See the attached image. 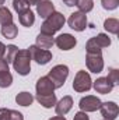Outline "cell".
<instances>
[{"mask_svg":"<svg viewBox=\"0 0 119 120\" xmlns=\"http://www.w3.org/2000/svg\"><path fill=\"white\" fill-rule=\"evenodd\" d=\"M76 43H77L76 38L70 34H62L55 39V45L62 50H70L76 46Z\"/></svg>","mask_w":119,"mask_h":120,"instance_id":"cell-11","label":"cell"},{"mask_svg":"<svg viewBox=\"0 0 119 120\" xmlns=\"http://www.w3.org/2000/svg\"><path fill=\"white\" fill-rule=\"evenodd\" d=\"M66 18L64 15L59 11H53L48 18H45V21L41 25V34H46V35H55L58 31L64 25Z\"/></svg>","mask_w":119,"mask_h":120,"instance_id":"cell-1","label":"cell"},{"mask_svg":"<svg viewBox=\"0 0 119 120\" xmlns=\"http://www.w3.org/2000/svg\"><path fill=\"white\" fill-rule=\"evenodd\" d=\"M18 20H20V24H21V25H24V27H31V25L35 22V15H34V13L28 8V10H25V11H23V13L18 14Z\"/></svg>","mask_w":119,"mask_h":120,"instance_id":"cell-18","label":"cell"},{"mask_svg":"<svg viewBox=\"0 0 119 120\" xmlns=\"http://www.w3.org/2000/svg\"><path fill=\"white\" fill-rule=\"evenodd\" d=\"M17 52H18V48L16 46V45H8V46H6V57L4 60L7 61V63H13V60L16 57V55H17Z\"/></svg>","mask_w":119,"mask_h":120,"instance_id":"cell-24","label":"cell"},{"mask_svg":"<svg viewBox=\"0 0 119 120\" xmlns=\"http://www.w3.org/2000/svg\"><path fill=\"white\" fill-rule=\"evenodd\" d=\"M49 120H66V117H63V116H55V117H52V119Z\"/></svg>","mask_w":119,"mask_h":120,"instance_id":"cell-36","label":"cell"},{"mask_svg":"<svg viewBox=\"0 0 119 120\" xmlns=\"http://www.w3.org/2000/svg\"><path fill=\"white\" fill-rule=\"evenodd\" d=\"M4 1H6V0H0V6H1V4H4Z\"/></svg>","mask_w":119,"mask_h":120,"instance_id":"cell-37","label":"cell"},{"mask_svg":"<svg viewBox=\"0 0 119 120\" xmlns=\"http://www.w3.org/2000/svg\"><path fill=\"white\" fill-rule=\"evenodd\" d=\"M4 53H6V45L3 42H0V59L4 56Z\"/></svg>","mask_w":119,"mask_h":120,"instance_id":"cell-34","label":"cell"},{"mask_svg":"<svg viewBox=\"0 0 119 120\" xmlns=\"http://www.w3.org/2000/svg\"><path fill=\"white\" fill-rule=\"evenodd\" d=\"M10 119V109H0V120H8Z\"/></svg>","mask_w":119,"mask_h":120,"instance_id":"cell-31","label":"cell"},{"mask_svg":"<svg viewBox=\"0 0 119 120\" xmlns=\"http://www.w3.org/2000/svg\"><path fill=\"white\" fill-rule=\"evenodd\" d=\"M35 90H36V95H51L55 91V85L48 77H41L36 81Z\"/></svg>","mask_w":119,"mask_h":120,"instance_id":"cell-12","label":"cell"},{"mask_svg":"<svg viewBox=\"0 0 119 120\" xmlns=\"http://www.w3.org/2000/svg\"><path fill=\"white\" fill-rule=\"evenodd\" d=\"M107 78H108V80L112 82V85L115 87V85L119 82V70H116V68H111Z\"/></svg>","mask_w":119,"mask_h":120,"instance_id":"cell-27","label":"cell"},{"mask_svg":"<svg viewBox=\"0 0 119 120\" xmlns=\"http://www.w3.org/2000/svg\"><path fill=\"white\" fill-rule=\"evenodd\" d=\"M53 11H55V7H53V3L51 0H42L41 3L36 4V13L42 18H48Z\"/></svg>","mask_w":119,"mask_h":120,"instance_id":"cell-15","label":"cell"},{"mask_svg":"<svg viewBox=\"0 0 119 120\" xmlns=\"http://www.w3.org/2000/svg\"><path fill=\"white\" fill-rule=\"evenodd\" d=\"M101 4L105 10H115L119 4V0H101Z\"/></svg>","mask_w":119,"mask_h":120,"instance_id":"cell-28","label":"cell"},{"mask_svg":"<svg viewBox=\"0 0 119 120\" xmlns=\"http://www.w3.org/2000/svg\"><path fill=\"white\" fill-rule=\"evenodd\" d=\"M71 106H73V98L69 96V95L63 96L59 102H56V105H55L56 115H58V116H64L67 112H70Z\"/></svg>","mask_w":119,"mask_h":120,"instance_id":"cell-13","label":"cell"},{"mask_svg":"<svg viewBox=\"0 0 119 120\" xmlns=\"http://www.w3.org/2000/svg\"><path fill=\"white\" fill-rule=\"evenodd\" d=\"M101 116L105 120H115L119 115V108L115 102H104L99 106Z\"/></svg>","mask_w":119,"mask_h":120,"instance_id":"cell-10","label":"cell"},{"mask_svg":"<svg viewBox=\"0 0 119 120\" xmlns=\"http://www.w3.org/2000/svg\"><path fill=\"white\" fill-rule=\"evenodd\" d=\"M104 120H105V119H104Z\"/></svg>","mask_w":119,"mask_h":120,"instance_id":"cell-38","label":"cell"},{"mask_svg":"<svg viewBox=\"0 0 119 120\" xmlns=\"http://www.w3.org/2000/svg\"><path fill=\"white\" fill-rule=\"evenodd\" d=\"M1 35L4 36V38H7V39H14L16 36H17V34H18V28H17V25L16 24H7V25H1Z\"/></svg>","mask_w":119,"mask_h":120,"instance_id":"cell-19","label":"cell"},{"mask_svg":"<svg viewBox=\"0 0 119 120\" xmlns=\"http://www.w3.org/2000/svg\"><path fill=\"white\" fill-rule=\"evenodd\" d=\"M91 87H92V81H91V77L88 73L84 70L77 71V74L73 80V90L76 92H87L91 90Z\"/></svg>","mask_w":119,"mask_h":120,"instance_id":"cell-4","label":"cell"},{"mask_svg":"<svg viewBox=\"0 0 119 120\" xmlns=\"http://www.w3.org/2000/svg\"><path fill=\"white\" fill-rule=\"evenodd\" d=\"M101 101H99V98H97V96H94V95H87V96H84V98H81L80 99V102H79V106H80V109H81V112H95V110H98L99 109V106H101Z\"/></svg>","mask_w":119,"mask_h":120,"instance_id":"cell-9","label":"cell"},{"mask_svg":"<svg viewBox=\"0 0 119 120\" xmlns=\"http://www.w3.org/2000/svg\"><path fill=\"white\" fill-rule=\"evenodd\" d=\"M87 67L91 73H101L104 68V60H102V53L101 52H87V57H86Z\"/></svg>","mask_w":119,"mask_h":120,"instance_id":"cell-6","label":"cell"},{"mask_svg":"<svg viewBox=\"0 0 119 120\" xmlns=\"http://www.w3.org/2000/svg\"><path fill=\"white\" fill-rule=\"evenodd\" d=\"M76 1H77V0H63V3H64L67 7H73V6H76Z\"/></svg>","mask_w":119,"mask_h":120,"instance_id":"cell-33","label":"cell"},{"mask_svg":"<svg viewBox=\"0 0 119 120\" xmlns=\"http://www.w3.org/2000/svg\"><path fill=\"white\" fill-rule=\"evenodd\" d=\"M73 120H90V119H88V116H87L86 112H81V110H80V112H77V113L74 115V119Z\"/></svg>","mask_w":119,"mask_h":120,"instance_id":"cell-32","label":"cell"},{"mask_svg":"<svg viewBox=\"0 0 119 120\" xmlns=\"http://www.w3.org/2000/svg\"><path fill=\"white\" fill-rule=\"evenodd\" d=\"M67 24L74 31H79V32L84 31L87 28V15H86V13L76 11V13L70 14V17L67 20Z\"/></svg>","mask_w":119,"mask_h":120,"instance_id":"cell-8","label":"cell"},{"mask_svg":"<svg viewBox=\"0 0 119 120\" xmlns=\"http://www.w3.org/2000/svg\"><path fill=\"white\" fill-rule=\"evenodd\" d=\"M104 28L108 31L109 34L116 35L119 32V21L116 18H107V20L104 21Z\"/></svg>","mask_w":119,"mask_h":120,"instance_id":"cell-21","label":"cell"},{"mask_svg":"<svg viewBox=\"0 0 119 120\" xmlns=\"http://www.w3.org/2000/svg\"><path fill=\"white\" fill-rule=\"evenodd\" d=\"M111 45V39L107 34H98L97 36L91 38L87 45H86V50L87 52H102L104 48H108Z\"/></svg>","mask_w":119,"mask_h":120,"instance_id":"cell-5","label":"cell"},{"mask_svg":"<svg viewBox=\"0 0 119 120\" xmlns=\"http://www.w3.org/2000/svg\"><path fill=\"white\" fill-rule=\"evenodd\" d=\"M92 87H94V90L97 91L98 94H102V95L109 94V92L112 91V88H114L112 82H111L107 77H99V78H97V80L94 81Z\"/></svg>","mask_w":119,"mask_h":120,"instance_id":"cell-14","label":"cell"},{"mask_svg":"<svg viewBox=\"0 0 119 120\" xmlns=\"http://www.w3.org/2000/svg\"><path fill=\"white\" fill-rule=\"evenodd\" d=\"M13 22V15L11 11L7 7H0V24L1 25H7Z\"/></svg>","mask_w":119,"mask_h":120,"instance_id":"cell-22","label":"cell"},{"mask_svg":"<svg viewBox=\"0 0 119 120\" xmlns=\"http://www.w3.org/2000/svg\"><path fill=\"white\" fill-rule=\"evenodd\" d=\"M13 7L20 14V13H23V11L30 8V3L27 0H13Z\"/></svg>","mask_w":119,"mask_h":120,"instance_id":"cell-25","label":"cell"},{"mask_svg":"<svg viewBox=\"0 0 119 120\" xmlns=\"http://www.w3.org/2000/svg\"><path fill=\"white\" fill-rule=\"evenodd\" d=\"M16 102H17L18 105H21V106H30L31 103L34 102V96H32V94L24 91V92L17 94V96H16Z\"/></svg>","mask_w":119,"mask_h":120,"instance_id":"cell-20","label":"cell"},{"mask_svg":"<svg viewBox=\"0 0 119 120\" xmlns=\"http://www.w3.org/2000/svg\"><path fill=\"white\" fill-rule=\"evenodd\" d=\"M67 75H69V67L64 66V64H58L49 71V74L46 77L52 81V84L55 85V90H56V88H62L63 87Z\"/></svg>","mask_w":119,"mask_h":120,"instance_id":"cell-3","label":"cell"},{"mask_svg":"<svg viewBox=\"0 0 119 120\" xmlns=\"http://www.w3.org/2000/svg\"><path fill=\"white\" fill-rule=\"evenodd\" d=\"M7 73H10V70H8V63L1 57V59H0V75L7 74Z\"/></svg>","mask_w":119,"mask_h":120,"instance_id":"cell-29","label":"cell"},{"mask_svg":"<svg viewBox=\"0 0 119 120\" xmlns=\"http://www.w3.org/2000/svg\"><path fill=\"white\" fill-rule=\"evenodd\" d=\"M76 6L79 7V11H81V13H88V11L92 10L94 3H92V0H77V1H76Z\"/></svg>","mask_w":119,"mask_h":120,"instance_id":"cell-23","label":"cell"},{"mask_svg":"<svg viewBox=\"0 0 119 120\" xmlns=\"http://www.w3.org/2000/svg\"><path fill=\"white\" fill-rule=\"evenodd\" d=\"M36 101L39 102V105H42L44 108L49 109V108L56 105V95L55 94H51V95H36Z\"/></svg>","mask_w":119,"mask_h":120,"instance_id":"cell-17","label":"cell"},{"mask_svg":"<svg viewBox=\"0 0 119 120\" xmlns=\"http://www.w3.org/2000/svg\"><path fill=\"white\" fill-rule=\"evenodd\" d=\"M13 67L20 75H27L31 71V55L28 49L18 50L13 60Z\"/></svg>","mask_w":119,"mask_h":120,"instance_id":"cell-2","label":"cell"},{"mask_svg":"<svg viewBox=\"0 0 119 120\" xmlns=\"http://www.w3.org/2000/svg\"><path fill=\"white\" fill-rule=\"evenodd\" d=\"M8 120H24V116L18 110H11L10 109V119Z\"/></svg>","mask_w":119,"mask_h":120,"instance_id":"cell-30","label":"cell"},{"mask_svg":"<svg viewBox=\"0 0 119 120\" xmlns=\"http://www.w3.org/2000/svg\"><path fill=\"white\" fill-rule=\"evenodd\" d=\"M27 1L30 3V6H31V4H35V6H36V4H38V3H41L42 0H27Z\"/></svg>","mask_w":119,"mask_h":120,"instance_id":"cell-35","label":"cell"},{"mask_svg":"<svg viewBox=\"0 0 119 120\" xmlns=\"http://www.w3.org/2000/svg\"><path fill=\"white\" fill-rule=\"evenodd\" d=\"M28 52L31 55V60H35L38 64H48L52 60V53L48 49H41L36 45L30 46Z\"/></svg>","mask_w":119,"mask_h":120,"instance_id":"cell-7","label":"cell"},{"mask_svg":"<svg viewBox=\"0 0 119 120\" xmlns=\"http://www.w3.org/2000/svg\"><path fill=\"white\" fill-rule=\"evenodd\" d=\"M53 43H55V39H53L52 35L39 34V35L36 36V43H35V45H36L38 48H41V49H49V48L53 46Z\"/></svg>","mask_w":119,"mask_h":120,"instance_id":"cell-16","label":"cell"},{"mask_svg":"<svg viewBox=\"0 0 119 120\" xmlns=\"http://www.w3.org/2000/svg\"><path fill=\"white\" fill-rule=\"evenodd\" d=\"M11 82H13V75L10 73L0 75V88H7L11 85Z\"/></svg>","mask_w":119,"mask_h":120,"instance_id":"cell-26","label":"cell"}]
</instances>
